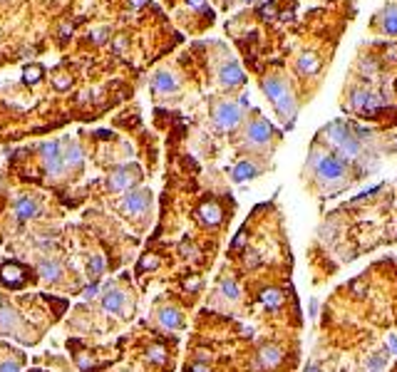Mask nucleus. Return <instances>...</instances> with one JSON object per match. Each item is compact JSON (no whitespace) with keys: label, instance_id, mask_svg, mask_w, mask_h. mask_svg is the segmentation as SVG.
Masks as SVG:
<instances>
[{"label":"nucleus","instance_id":"22","mask_svg":"<svg viewBox=\"0 0 397 372\" xmlns=\"http://www.w3.org/2000/svg\"><path fill=\"white\" fill-rule=\"evenodd\" d=\"M221 293L229 298V300H239V286L231 281V278H226V281H221Z\"/></svg>","mask_w":397,"mask_h":372},{"label":"nucleus","instance_id":"3","mask_svg":"<svg viewBox=\"0 0 397 372\" xmlns=\"http://www.w3.org/2000/svg\"><path fill=\"white\" fill-rule=\"evenodd\" d=\"M241 117H244V110L236 102H218L214 107V124L223 132L234 129L241 122Z\"/></svg>","mask_w":397,"mask_h":372},{"label":"nucleus","instance_id":"21","mask_svg":"<svg viewBox=\"0 0 397 372\" xmlns=\"http://www.w3.org/2000/svg\"><path fill=\"white\" fill-rule=\"evenodd\" d=\"M261 300H263V305H266V308H280L283 295H280V290L268 288V290H263V293H261Z\"/></svg>","mask_w":397,"mask_h":372},{"label":"nucleus","instance_id":"28","mask_svg":"<svg viewBox=\"0 0 397 372\" xmlns=\"http://www.w3.org/2000/svg\"><path fill=\"white\" fill-rule=\"evenodd\" d=\"M40 75H42V70L35 65V67H28L25 70V82L28 85H35V82H40Z\"/></svg>","mask_w":397,"mask_h":372},{"label":"nucleus","instance_id":"8","mask_svg":"<svg viewBox=\"0 0 397 372\" xmlns=\"http://www.w3.org/2000/svg\"><path fill=\"white\" fill-rule=\"evenodd\" d=\"M137 169H132V167H120V169H115L112 176H109V189L112 191H127L132 184H134V179H137Z\"/></svg>","mask_w":397,"mask_h":372},{"label":"nucleus","instance_id":"6","mask_svg":"<svg viewBox=\"0 0 397 372\" xmlns=\"http://www.w3.org/2000/svg\"><path fill=\"white\" fill-rule=\"evenodd\" d=\"M271 137H273V127L266 119H261V117H256L248 124V129H246V142L251 146H263V144L271 142Z\"/></svg>","mask_w":397,"mask_h":372},{"label":"nucleus","instance_id":"18","mask_svg":"<svg viewBox=\"0 0 397 372\" xmlns=\"http://www.w3.org/2000/svg\"><path fill=\"white\" fill-rule=\"evenodd\" d=\"M258 362H261V367H275V365L280 362V350L273 347V345H266V347L258 352Z\"/></svg>","mask_w":397,"mask_h":372},{"label":"nucleus","instance_id":"9","mask_svg":"<svg viewBox=\"0 0 397 372\" xmlns=\"http://www.w3.org/2000/svg\"><path fill=\"white\" fill-rule=\"evenodd\" d=\"M218 80H221L223 87H236V85H241L246 77L236 62H226V65L221 67V72H218Z\"/></svg>","mask_w":397,"mask_h":372},{"label":"nucleus","instance_id":"36","mask_svg":"<svg viewBox=\"0 0 397 372\" xmlns=\"http://www.w3.org/2000/svg\"><path fill=\"white\" fill-rule=\"evenodd\" d=\"M189 3H191V5H196V8H199V5H204V0H189Z\"/></svg>","mask_w":397,"mask_h":372},{"label":"nucleus","instance_id":"2","mask_svg":"<svg viewBox=\"0 0 397 372\" xmlns=\"http://www.w3.org/2000/svg\"><path fill=\"white\" fill-rule=\"evenodd\" d=\"M263 92H266V97L273 102L275 112L283 117L288 124L293 122V117H296V110H298V104H296V97H293V92L288 89L286 85V80L283 77H278V75H268V77H263Z\"/></svg>","mask_w":397,"mask_h":372},{"label":"nucleus","instance_id":"27","mask_svg":"<svg viewBox=\"0 0 397 372\" xmlns=\"http://www.w3.org/2000/svg\"><path fill=\"white\" fill-rule=\"evenodd\" d=\"M159 265V258L156 256H144L139 260V265H137V271L142 273V271H149V268H156Z\"/></svg>","mask_w":397,"mask_h":372},{"label":"nucleus","instance_id":"4","mask_svg":"<svg viewBox=\"0 0 397 372\" xmlns=\"http://www.w3.org/2000/svg\"><path fill=\"white\" fill-rule=\"evenodd\" d=\"M40 159H42V167L50 176H60L65 169V162H62V149L60 142H45L40 144Z\"/></svg>","mask_w":397,"mask_h":372},{"label":"nucleus","instance_id":"37","mask_svg":"<svg viewBox=\"0 0 397 372\" xmlns=\"http://www.w3.org/2000/svg\"><path fill=\"white\" fill-rule=\"evenodd\" d=\"M306 372H320V370H318L315 365H308V370H306Z\"/></svg>","mask_w":397,"mask_h":372},{"label":"nucleus","instance_id":"14","mask_svg":"<svg viewBox=\"0 0 397 372\" xmlns=\"http://www.w3.org/2000/svg\"><path fill=\"white\" fill-rule=\"evenodd\" d=\"M37 273L45 278V281H52V283H58L62 278V265L58 260H50V258H45V260H40L37 263Z\"/></svg>","mask_w":397,"mask_h":372},{"label":"nucleus","instance_id":"19","mask_svg":"<svg viewBox=\"0 0 397 372\" xmlns=\"http://www.w3.org/2000/svg\"><path fill=\"white\" fill-rule=\"evenodd\" d=\"M82 159H85V154H82V149H80V144L72 142L67 146V151L62 154V162H65V167H80L82 164Z\"/></svg>","mask_w":397,"mask_h":372},{"label":"nucleus","instance_id":"31","mask_svg":"<svg viewBox=\"0 0 397 372\" xmlns=\"http://www.w3.org/2000/svg\"><path fill=\"white\" fill-rule=\"evenodd\" d=\"M92 40H94V42H104V37H107V28H99V30H94V32H92L90 35Z\"/></svg>","mask_w":397,"mask_h":372},{"label":"nucleus","instance_id":"30","mask_svg":"<svg viewBox=\"0 0 397 372\" xmlns=\"http://www.w3.org/2000/svg\"><path fill=\"white\" fill-rule=\"evenodd\" d=\"M0 372H20V365L18 362H0Z\"/></svg>","mask_w":397,"mask_h":372},{"label":"nucleus","instance_id":"34","mask_svg":"<svg viewBox=\"0 0 397 372\" xmlns=\"http://www.w3.org/2000/svg\"><path fill=\"white\" fill-rule=\"evenodd\" d=\"M189 372H211V370H209L206 365H201V362H196V365H191V367H189Z\"/></svg>","mask_w":397,"mask_h":372},{"label":"nucleus","instance_id":"29","mask_svg":"<svg viewBox=\"0 0 397 372\" xmlns=\"http://www.w3.org/2000/svg\"><path fill=\"white\" fill-rule=\"evenodd\" d=\"M97 290H99V286H97V283H90V286L82 290V298H85V300H92V298L97 295Z\"/></svg>","mask_w":397,"mask_h":372},{"label":"nucleus","instance_id":"10","mask_svg":"<svg viewBox=\"0 0 397 372\" xmlns=\"http://www.w3.org/2000/svg\"><path fill=\"white\" fill-rule=\"evenodd\" d=\"M15 216L20 221H28V219L40 216V203L35 199H30V196H20V199L15 201Z\"/></svg>","mask_w":397,"mask_h":372},{"label":"nucleus","instance_id":"5","mask_svg":"<svg viewBox=\"0 0 397 372\" xmlns=\"http://www.w3.org/2000/svg\"><path fill=\"white\" fill-rule=\"evenodd\" d=\"M149 206H152V191H147V189L129 191L122 199V211L129 214V216H142V214L149 211Z\"/></svg>","mask_w":397,"mask_h":372},{"label":"nucleus","instance_id":"25","mask_svg":"<svg viewBox=\"0 0 397 372\" xmlns=\"http://www.w3.org/2000/svg\"><path fill=\"white\" fill-rule=\"evenodd\" d=\"M102 271H104V260H102V256H92V260H90V276L94 278V283H97V278L102 276Z\"/></svg>","mask_w":397,"mask_h":372},{"label":"nucleus","instance_id":"1","mask_svg":"<svg viewBox=\"0 0 397 372\" xmlns=\"http://www.w3.org/2000/svg\"><path fill=\"white\" fill-rule=\"evenodd\" d=\"M308 169L315 174V179L330 191H340V189L350 186V181H353L348 164L340 156H335L333 151L313 149L310 159H308Z\"/></svg>","mask_w":397,"mask_h":372},{"label":"nucleus","instance_id":"40","mask_svg":"<svg viewBox=\"0 0 397 372\" xmlns=\"http://www.w3.org/2000/svg\"><path fill=\"white\" fill-rule=\"evenodd\" d=\"M246 3H248V0H246Z\"/></svg>","mask_w":397,"mask_h":372},{"label":"nucleus","instance_id":"26","mask_svg":"<svg viewBox=\"0 0 397 372\" xmlns=\"http://www.w3.org/2000/svg\"><path fill=\"white\" fill-rule=\"evenodd\" d=\"M315 67H318V62H315V58H310V55H303L301 62H298V70H301L303 75H306V72H313Z\"/></svg>","mask_w":397,"mask_h":372},{"label":"nucleus","instance_id":"38","mask_svg":"<svg viewBox=\"0 0 397 372\" xmlns=\"http://www.w3.org/2000/svg\"><path fill=\"white\" fill-rule=\"evenodd\" d=\"M142 3H144V0H134V5H142Z\"/></svg>","mask_w":397,"mask_h":372},{"label":"nucleus","instance_id":"7","mask_svg":"<svg viewBox=\"0 0 397 372\" xmlns=\"http://www.w3.org/2000/svg\"><path fill=\"white\" fill-rule=\"evenodd\" d=\"M372 28H377L382 35H397V3L385 5L377 18L372 20Z\"/></svg>","mask_w":397,"mask_h":372},{"label":"nucleus","instance_id":"23","mask_svg":"<svg viewBox=\"0 0 397 372\" xmlns=\"http://www.w3.org/2000/svg\"><path fill=\"white\" fill-rule=\"evenodd\" d=\"M147 355H149V360L156 362V365H164V362H166V350H164V345H152Z\"/></svg>","mask_w":397,"mask_h":372},{"label":"nucleus","instance_id":"11","mask_svg":"<svg viewBox=\"0 0 397 372\" xmlns=\"http://www.w3.org/2000/svg\"><path fill=\"white\" fill-rule=\"evenodd\" d=\"M0 278H3L5 286H10V288H23L25 286L23 268H20V265H13V263H8V265L0 268Z\"/></svg>","mask_w":397,"mask_h":372},{"label":"nucleus","instance_id":"24","mask_svg":"<svg viewBox=\"0 0 397 372\" xmlns=\"http://www.w3.org/2000/svg\"><path fill=\"white\" fill-rule=\"evenodd\" d=\"M382 370H385V352L372 355V357L367 360V372H382Z\"/></svg>","mask_w":397,"mask_h":372},{"label":"nucleus","instance_id":"12","mask_svg":"<svg viewBox=\"0 0 397 372\" xmlns=\"http://www.w3.org/2000/svg\"><path fill=\"white\" fill-rule=\"evenodd\" d=\"M102 308H104V313H120L124 308V293L117 288H109L102 295Z\"/></svg>","mask_w":397,"mask_h":372},{"label":"nucleus","instance_id":"16","mask_svg":"<svg viewBox=\"0 0 397 372\" xmlns=\"http://www.w3.org/2000/svg\"><path fill=\"white\" fill-rule=\"evenodd\" d=\"M18 325V315L8 305H0V335H13Z\"/></svg>","mask_w":397,"mask_h":372},{"label":"nucleus","instance_id":"15","mask_svg":"<svg viewBox=\"0 0 397 372\" xmlns=\"http://www.w3.org/2000/svg\"><path fill=\"white\" fill-rule=\"evenodd\" d=\"M199 219H201L206 226H216V224L221 221V208H218V203H211V201L201 203V206H199Z\"/></svg>","mask_w":397,"mask_h":372},{"label":"nucleus","instance_id":"17","mask_svg":"<svg viewBox=\"0 0 397 372\" xmlns=\"http://www.w3.org/2000/svg\"><path fill=\"white\" fill-rule=\"evenodd\" d=\"M159 323L166 330H177V328H182V315H179L177 308H161L159 310Z\"/></svg>","mask_w":397,"mask_h":372},{"label":"nucleus","instance_id":"20","mask_svg":"<svg viewBox=\"0 0 397 372\" xmlns=\"http://www.w3.org/2000/svg\"><path fill=\"white\" fill-rule=\"evenodd\" d=\"M256 174H258V167H256V164H251V162H241V164H236V169H234V181L253 179Z\"/></svg>","mask_w":397,"mask_h":372},{"label":"nucleus","instance_id":"32","mask_svg":"<svg viewBox=\"0 0 397 372\" xmlns=\"http://www.w3.org/2000/svg\"><path fill=\"white\" fill-rule=\"evenodd\" d=\"M70 85H72L70 77H55V87H58V89H67Z\"/></svg>","mask_w":397,"mask_h":372},{"label":"nucleus","instance_id":"33","mask_svg":"<svg viewBox=\"0 0 397 372\" xmlns=\"http://www.w3.org/2000/svg\"><path fill=\"white\" fill-rule=\"evenodd\" d=\"M199 283H201L199 278H186V281H184V288H186V290H196Z\"/></svg>","mask_w":397,"mask_h":372},{"label":"nucleus","instance_id":"13","mask_svg":"<svg viewBox=\"0 0 397 372\" xmlns=\"http://www.w3.org/2000/svg\"><path fill=\"white\" fill-rule=\"evenodd\" d=\"M179 87V80L174 77V75H169V72H156L152 80V89L154 92H164V94H169V92H174Z\"/></svg>","mask_w":397,"mask_h":372},{"label":"nucleus","instance_id":"35","mask_svg":"<svg viewBox=\"0 0 397 372\" xmlns=\"http://www.w3.org/2000/svg\"><path fill=\"white\" fill-rule=\"evenodd\" d=\"M387 345H390V350L397 355V338H395V335H390V338H387Z\"/></svg>","mask_w":397,"mask_h":372},{"label":"nucleus","instance_id":"39","mask_svg":"<svg viewBox=\"0 0 397 372\" xmlns=\"http://www.w3.org/2000/svg\"><path fill=\"white\" fill-rule=\"evenodd\" d=\"M35 372H40V370H35Z\"/></svg>","mask_w":397,"mask_h":372}]
</instances>
